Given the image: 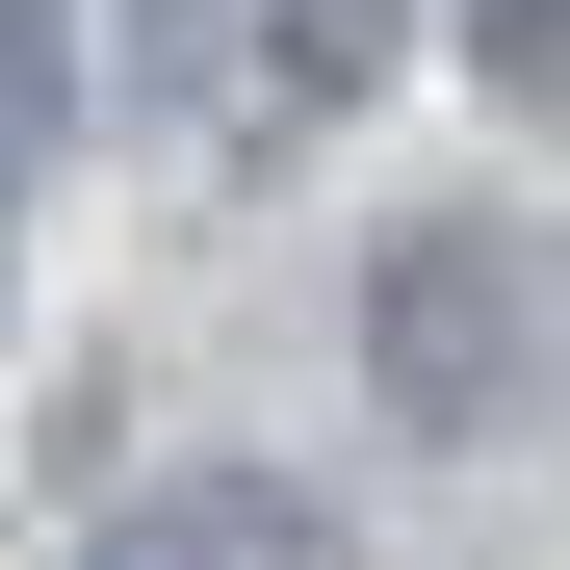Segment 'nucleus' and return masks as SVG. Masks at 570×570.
<instances>
[{"instance_id":"1","label":"nucleus","mask_w":570,"mask_h":570,"mask_svg":"<svg viewBox=\"0 0 570 570\" xmlns=\"http://www.w3.org/2000/svg\"><path fill=\"white\" fill-rule=\"evenodd\" d=\"M363 390H390L415 441H544L570 415V234L415 208L390 259H363Z\"/></svg>"},{"instance_id":"2","label":"nucleus","mask_w":570,"mask_h":570,"mask_svg":"<svg viewBox=\"0 0 570 570\" xmlns=\"http://www.w3.org/2000/svg\"><path fill=\"white\" fill-rule=\"evenodd\" d=\"M78 570H337V519H312V493H259V466H181V493H130Z\"/></svg>"},{"instance_id":"3","label":"nucleus","mask_w":570,"mask_h":570,"mask_svg":"<svg viewBox=\"0 0 570 570\" xmlns=\"http://www.w3.org/2000/svg\"><path fill=\"white\" fill-rule=\"evenodd\" d=\"M390 27H415V0H234V78H259V105H363Z\"/></svg>"},{"instance_id":"4","label":"nucleus","mask_w":570,"mask_h":570,"mask_svg":"<svg viewBox=\"0 0 570 570\" xmlns=\"http://www.w3.org/2000/svg\"><path fill=\"white\" fill-rule=\"evenodd\" d=\"M466 78H493L519 130H570V0H466Z\"/></svg>"},{"instance_id":"5","label":"nucleus","mask_w":570,"mask_h":570,"mask_svg":"<svg viewBox=\"0 0 570 570\" xmlns=\"http://www.w3.org/2000/svg\"><path fill=\"white\" fill-rule=\"evenodd\" d=\"M52 105H78V0H0V156H27Z\"/></svg>"}]
</instances>
